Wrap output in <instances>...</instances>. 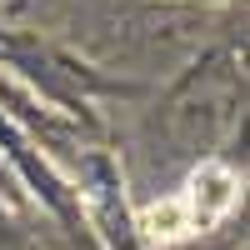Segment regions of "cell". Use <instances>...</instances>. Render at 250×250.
I'll return each instance as SVG.
<instances>
[{
  "instance_id": "1",
  "label": "cell",
  "mask_w": 250,
  "mask_h": 250,
  "mask_svg": "<svg viewBox=\"0 0 250 250\" xmlns=\"http://www.w3.org/2000/svg\"><path fill=\"white\" fill-rule=\"evenodd\" d=\"M235 200H240V175L230 170V165H220V160H205L200 170L185 180V190L175 195V205H180L185 230H190V235L220 225L225 215L235 210Z\"/></svg>"
}]
</instances>
